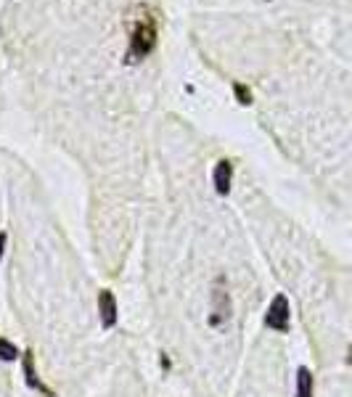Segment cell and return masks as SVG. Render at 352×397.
Wrapping results in <instances>:
<instances>
[{
  "instance_id": "6da1fadb",
  "label": "cell",
  "mask_w": 352,
  "mask_h": 397,
  "mask_svg": "<svg viewBox=\"0 0 352 397\" xmlns=\"http://www.w3.org/2000/svg\"><path fill=\"white\" fill-rule=\"evenodd\" d=\"M159 37V16L157 11L151 9H138V16H135V24H133V32H130V48L125 61L128 64H138L143 61L154 46H157Z\"/></svg>"
},
{
  "instance_id": "7a4b0ae2",
  "label": "cell",
  "mask_w": 352,
  "mask_h": 397,
  "mask_svg": "<svg viewBox=\"0 0 352 397\" xmlns=\"http://www.w3.org/2000/svg\"><path fill=\"white\" fill-rule=\"evenodd\" d=\"M233 305H231V292H225V278H217V287L212 292V313L207 318V324L212 329H222L231 321Z\"/></svg>"
},
{
  "instance_id": "3957f363",
  "label": "cell",
  "mask_w": 352,
  "mask_h": 397,
  "mask_svg": "<svg viewBox=\"0 0 352 397\" xmlns=\"http://www.w3.org/2000/svg\"><path fill=\"white\" fill-rule=\"evenodd\" d=\"M265 326L278 334L291 331V307H289L286 294H276L273 299H270L268 313H265Z\"/></svg>"
},
{
  "instance_id": "277c9868",
  "label": "cell",
  "mask_w": 352,
  "mask_h": 397,
  "mask_svg": "<svg viewBox=\"0 0 352 397\" xmlns=\"http://www.w3.org/2000/svg\"><path fill=\"white\" fill-rule=\"evenodd\" d=\"M21 373H24V381H27L29 389H35V392H40V395H46V397H56L53 389L40 379V373H37V368H35V352L32 350L21 352Z\"/></svg>"
},
{
  "instance_id": "5b68a950",
  "label": "cell",
  "mask_w": 352,
  "mask_h": 397,
  "mask_svg": "<svg viewBox=\"0 0 352 397\" xmlns=\"http://www.w3.org/2000/svg\"><path fill=\"white\" fill-rule=\"evenodd\" d=\"M98 321H101V329H114L117 321H120V307H117V297L111 289H101L98 292Z\"/></svg>"
},
{
  "instance_id": "8992f818",
  "label": "cell",
  "mask_w": 352,
  "mask_h": 397,
  "mask_svg": "<svg viewBox=\"0 0 352 397\" xmlns=\"http://www.w3.org/2000/svg\"><path fill=\"white\" fill-rule=\"evenodd\" d=\"M231 183H233L231 159H220V162L214 165V172H212V185H214V191H217V196L231 194Z\"/></svg>"
},
{
  "instance_id": "52a82bcc",
  "label": "cell",
  "mask_w": 352,
  "mask_h": 397,
  "mask_svg": "<svg viewBox=\"0 0 352 397\" xmlns=\"http://www.w3.org/2000/svg\"><path fill=\"white\" fill-rule=\"evenodd\" d=\"M294 397H315V376L307 366H299V368H296Z\"/></svg>"
},
{
  "instance_id": "ba28073f",
  "label": "cell",
  "mask_w": 352,
  "mask_h": 397,
  "mask_svg": "<svg viewBox=\"0 0 352 397\" xmlns=\"http://www.w3.org/2000/svg\"><path fill=\"white\" fill-rule=\"evenodd\" d=\"M21 358V352H19V347L11 339H6V336H0V363H14Z\"/></svg>"
},
{
  "instance_id": "9c48e42d",
  "label": "cell",
  "mask_w": 352,
  "mask_h": 397,
  "mask_svg": "<svg viewBox=\"0 0 352 397\" xmlns=\"http://www.w3.org/2000/svg\"><path fill=\"white\" fill-rule=\"evenodd\" d=\"M231 88H233V93H236V101H239L241 106H249V103H252V91H249V88H247L244 83H233Z\"/></svg>"
},
{
  "instance_id": "30bf717a",
  "label": "cell",
  "mask_w": 352,
  "mask_h": 397,
  "mask_svg": "<svg viewBox=\"0 0 352 397\" xmlns=\"http://www.w3.org/2000/svg\"><path fill=\"white\" fill-rule=\"evenodd\" d=\"M6 241H9V233L0 231V259H3V254H6Z\"/></svg>"
},
{
  "instance_id": "8fae6325",
  "label": "cell",
  "mask_w": 352,
  "mask_h": 397,
  "mask_svg": "<svg viewBox=\"0 0 352 397\" xmlns=\"http://www.w3.org/2000/svg\"><path fill=\"white\" fill-rule=\"evenodd\" d=\"M159 363H162V371H170V358H167V355H162V361Z\"/></svg>"
},
{
  "instance_id": "7c38bea8",
  "label": "cell",
  "mask_w": 352,
  "mask_h": 397,
  "mask_svg": "<svg viewBox=\"0 0 352 397\" xmlns=\"http://www.w3.org/2000/svg\"><path fill=\"white\" fill-rule=\"evenodd\" d=\"M347 352H350V355H347V361L352 363V344H350V350H347Z\"/></svg>"
}]
</instances>
